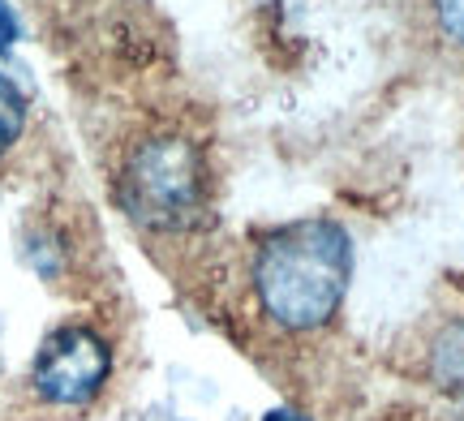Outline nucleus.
Listing matches in <instances>:
<instances>
[{
	"instance_id": "f257e3e1",
	"label": "nucleus",
	"mask_w": 464,
	"mask_h": 421,
	"mask_svg": "<svg viewBox=\"0 0 464 421\" xmlns=\"http://www.w3.org/2000/svg\"><path fill=\"white\" fill-rule=\"evenodd\" d=\"M353 250L340 224L332 219H301L263 241L254 258L258 301L280 327L310 331L335 314L348 288Z\"/></svg>"
},
{
	"instance_id": "f03ea898",
	"label": "nucleus",
	"mask_w": 464,
	"mask_h": 421,
	"mask_svg": "<svg viewBox=\"0 0 464 421\" xmlns=\"http://www.w3.org/2000/svg\"><path fill=\"white\" fill-rule=\"evenodd\" d=\"M121 206L150 233L194 228L207 206V164L198 142L181 134L138 142L121 168Z\"/></svg>"
},
{
	"instance_id": "7ed1b4c3",
	"label": "nucleus",
	"mask_w": 464,
	"mask_h": 421,
	"mask_svg": "<svg viewBox=\"0 0 464 421\" xmlns=\"http://www.w3.org/2000/svg\"><path fill=\"white\" fill-rule=\"evenodd\" d=\"M112 374V349L91 327H61L44 340L34 357L31 383L48 405H86L95 400Z\"/></svg>"
},
{
	"instance_id": "20e7f679",
	"label": "nucleus",
	"mask_w": 464,
	"mask_h": 421,
	"mask_svg": "<svg viewBox=\"0 0 464 421\" xmlns=\"http://www.w3.org/2000/svg\"><path fill=\"white\" fill-rule=\"evenodd\" d=\"M26 129V95L0 73V155L14 147Z\"/></svg>"
},
{
	"instance_id": "39448f33",
	"label": "nucleus",
	"mask_w": 464,
	"mask_h": 421,
	"mask_svg": "<svg viewBox=\"0 0 464 421\" xmlns=\"http://www.w3.org/2000/svg\"><path fill=\"white\" fill-rule=\"evenodd\" d=\"M434 370L448 388H460L464 391V327H451L448 336L439 340L434 349Z\"/></svg>"
},
{
	"instance_id": "423d86ee",
	"label": "nucleus",
	"mask_w": 464,
	"mask_h": 421,
	"mask_svg": "<svg viewBox=\"0 0 464 421\" xmlns=\"http://www.w3.org/2000/svg\"><path fill=\"white\" fill-rule=\"evenodd\" d=\"M434 17L456 43H464V0H434Z\"/></svg>"
},
{
	"instance_id": "0eeeda50",
	"label": "nucleus",
	"mask_w": 464,
	"mask_h": 421,
	"mask_svg": "<svg viewBox=\"0 0 464 421\" xmlns=\"http://www.w3.org/2000/svg\"><path fill=\"white\" fill-rule=\"evenodd\" d=\"M14 39H17V22H14V14H9V5L0 0V52L14 48Z\"/></svg>"
},
{
	"instance_id": "6e6552de",
	"label": "nucleus",
	"mask_w": 464,
	"mask_h": 421,
	"mask_svg": "<svg viewBox=\"0 0 464 421\" xmlns=\"http://www.w3.org/2000/svg\"><path fill=\"white\" fill-rule=\"evenodd\" d=\"M263 421H310V417H301V413H288V408H271Z\"/></svg>"
}]
</instances>
